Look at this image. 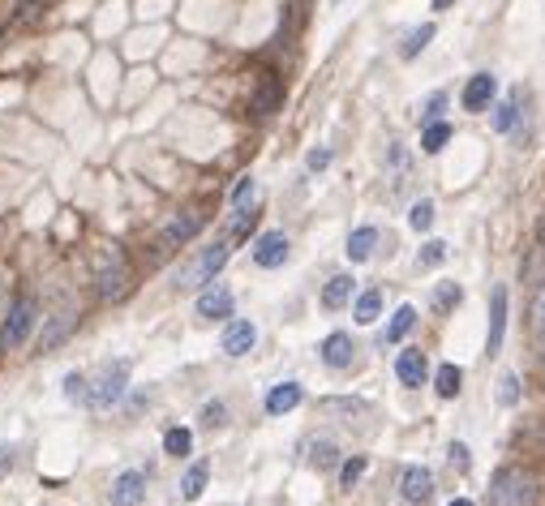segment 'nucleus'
<instances>
[{
	"instance_id": "obj_1",
	"label": "nucleus",
	"mask_w": 545,
	"mask_h": 506,
	"mask_svg": "<svg viewBox=\"0 0 545 506\" xmlns=\"http://www.w3.org/2000/svg\"><path fill=\"white\" fill-rule=\"evenodd\" d=\"M537 498H541V485L524 468H502L490 485V506H537Z\"/></svg>"
},
{
	"instance_id": "obj_2",
	"label": "nucleus",
	"mask_w": 545,
	"mask_h": 506,
	"mask_svg": "<svg viewBox=\"0 0 545 506\" xmlns=\"http://www.w3.org/2000/svg\"><path fill=\"white\" fill-rule=\"evenodd\" d=\"M223 266H228V241H215L211 249H202L198 258H189V262L176 270V288L180 292L185 288H211Z\"/></svg>"
},
{
	"instance_id": "obj_3",
	"label": "nucleus",
	"mask_w": 545,
	"mask_h": 506,
	"mask_svg": "<svg viewBox=\"0 0 545 506\" xmlns=\"http://www.w3.org/2000/svg\"><path fill=\"white\" fill-rule=\"evenodd\" d=\"M35 322H39V301L35 296H18L13 305H9V314L0 322V352H13V348H22L30 331H35Z\"/></svg>"
},
{
	"instance_id": "obj_4",
	"label": "nucleus",
	"mask_w": 545,
	"mask_h": 506,
	"mask_svg": "<svg viewBox=\"0 0 545 506\" xmlns=\"http://www.w3.org/2000/svg\"><path fill=\"white\" fill-rule=\"evenodd\" d=\"M95 288H100L103 301H116V296L129 292V258H124L121 249H112V253L100 262V270H95Z\"/></svg>"
},
{
	"instance_id": "obj_5",
	"label": "nucleus",
	"mask_w": 545,
	"mask_h": 506,
	"mask_svg": "<svg viewBox=\"0 0 545 506\" xmlns=\"http://www.w3.org/2000/svg\"><path fill=\"white\" fill-rule=\"evenodd\" d=\"M124 378H129V365L124 361L108 365V369L100 373V382L86 390V404H91V408H112V404L124 395Z\"/></svg>"
},
{
	"instance_id": "obj_6",
	"label": "nucleus",
	"mask_w": 545,
	"mask_h": 506,
	"mask_svg": "<svg viewBox=\"0 0 545 506\" xmlns=\"http://www.w3.org/2000/svg\"><path fill=\"white\" fill-rule=\"evenodd\" d=\"M206 228V215L202 211H180L176 219H168V228L159 232V249H176V245H189Z\"/></svg>"
},
{
	"instance_id": "obj_7",
	"label": "nucleus",
	"mask_w": 545,
	"mask_h": 506,
	"mask_svg": "<svg viewBox=\"0 0 545 506\" xmlns=\"http://www.w3.org/2000/svg\"><path fill=\"white\" fill-rule=\"evenodd\" d=\"M399 494H404V502H413V506L429 502V494H434V477H429V468H421V463L404 468V472H399Z\"/></svg>"
},
{
	"instance_id": "obj_8",
	"label": "nucleus",
	"mask_w": 545,
	"mask_h": 506,
	"mask_svg": "<svg viewBox=\"0 0 545 506\" xmlns=\"http://www.w3.org/2000/svg\"><path fill=\"white\" fill-rule=\"evenodd\" d=\"M253 262L262 266V270L284 266L288 262V237H284V232H262V237L253 241Z\"/></svg>"
},
{
	"instance_id": "obj_9",
	"label": "nucleus",
	"mask_w": 545,
	"mask_h": 506,
	"mask_svg": "<svg viewBox=\"0 0 545 506\" xmlns=\"http://www.w3.org/2000/svg\"><path fill=\"white\" fill-rule=\"evenodd\" d=\"M253 343H258V326H253L249 317H236V322H228V326H223L220 348L228 352V357H245Z\"/></svg>"
},
{
	"instance_id": "obj_10",
	"label": "nucleus",
	"mask_w": 545,
	"mask_h": 506,
	"mask_svg": "<svg viewBox=\"0 0 545 506\" xmlns=\"http://www.w3.org/2000/svg\"><path fill=\"white\" fill-rule=\"evenodd\" d=\"M198 317H206V322H223V317H232V292L223 288V284H211V288H202V296H198Z\"/></svg>"
},
{
	"instance_id": "obj_11",
	"label": "nucleus",
	"mask_w": 545,
	"mask_h": 506,
	"mask_svg": "<svg viewBox=\"0 0 545 506\" xmlns=\"http://www.w3.org/2000/svg\"><path fill=\"white\" fill-rule=\"evenodd\" d=\"M147 498V472H121L112 485V506H142Z\"/></svg>"
},
{
	"instance_id": "obj_12",
	"label": "nucleus",
	"mask_w": 545,
	"mask_h": 506,
	"mask_svg": "<svg viewBox=\"0 0 545 506\" xmlns=\"http://www.w3.org/2000/svg\"><path fill=\"white\" fill-rule=\"evenodd\" d=\"M494 91H498L494 73H472L469 86H464V108H469V112H485V108L494 103Z\"/></svg>"
},
{
	"instance_id": "obj_13",
	"label": "nucleus",
	"mask_w": 545,
	"mask_h": 506,
	"mask_svg": "<svg viewBox=\"0 0 545 506\" xmlns=\"http://www.w3.org/2000/svg\"><path fill=\"white\" fill-rule=\"evenodd\" d=\"M279 99H284L279 77H275V73H262V77H258V91H253V99H249V108H253L258 116H271L275 108H279Z\"/></svg>"
},
{
	"instance_id": "obj_14",
	"label": "nucleus",
	"mask_w": 545,
	"mask_h": 506,
	"mask_svg": "<svg viewBox=\"0 0 545 506\" xmlns=\"http://www.w3.org/2000/svg\"><path fill=\"white\" fill-rule=\"evenodd\" d=\"M352 335H344V331H335V335L323 339V365L326 369H348L352 365Z\"/></svg>"
},
{
	"instance_id": "obj_15",
	"label": "nucleus",
	"mask_w": 545,
	"mask_h": 506,
	"mask_svg": "<svg viewBox=\"0 0 545 506\" xmlns=\"http://www.w3.org/2000/svg\"><path fill=\"white\" fill-rule=\"evenodd\" d=\"M396 378L404 386H421L425 382V352H417V348H404L396 357Z\"/></svg>"
},
{
	"instance_id": "obj_16",
	"label": "nucleus",
	"mask_w": 545,
	"mask_h": 506,
	"mask_svg": "<svg viewBox=\"0 0 545 506\" xmlns=\"http://www.w3.org/2000/svg\"><path fill=\"white\" fill-rule=\"evenodd\" d=\"M502 331H507V288H494V296H490V357L502 348Z\"/></svg>"
},
{
	"instance_id": "obj_17",
	"label": "nucleus",
	"mask_w": 545,
	"mask_h": 506,
	"mask_svg": "<svg viewBox=\"0 0 545 506\" xmlns=\"http://www.w3.org/2000/svg\"><path fill=\"white\" fill-rule=\"evenodd\" d=\"M305 399V390H301L297 382H279V386H271V395H267V412L271 416H284V412H293Z\"/></svg>"
},
{
	"instance_id": "obj_18",
	"label": "nucleus",
	"mask_w": 545,
	"mask_h": 506,
	"mask_svg": "<svg viewBox=\"0 0 545 506\" xmlns=\"http://www.w3.org/2000/svg\"><path fill=\"white\" fill-rule=\"evenodd\" d=\"M352 288H357V279H352V275H335V279H326L323 309H344L348 301H352Z\"/></svg>"
},
{
	"instance_id": "obj_19",
	"label": "nucleus",
	"mask_w": 545,
	"mask_h": 506,
	"mask_svg": "<svg viewBox=\"0 0 545 506\" xmlns=\"http://www.w3.org/2000/svg\"><path fill=\"white\" fill-rule=\"evenodd\" d=\"M373 245H378V228H357L352 237H348V258L352 262H370L373 258Z\"/></svg>"
},
{
	"instance_id": "obj_20",
	"label": "nucleus",
	"mask_w": 545,
	"mask_h": 506,
	"mask_svg": "<svg viewBox=\"0 0 545 506\" xmlns=\"http://www.w3.org/2000/svg\"><path fill=\"white\" fill-rule=\"evenodd\" d=\"M206 477H211V463H206V459H198V463H194V468L180 477V498H185V502H198L202 489H206Z\"/></svg>"
},
{
	"instance_id": "obj_21",
	"label": "nucleus",
	"mask_w": 545,
	"mask_h": 506,
	"mask_svg": "<svg viewBox=\"0 0 545 506\" xmlns=\"http://www.w3.org/2000/svg\"><path fill=\"white\" fill-rule=\"evenodd\" d=\"M378 314H382V292L370 288L357 296V305H352V317L361 322V326H370V322H378Z\"/></svg>"
},
{
	"instance_id": "obj_22",
	"label": "nucleus",
	"mask_w": 545,
	"mask_h": 506,
	"mask_svg": "<svg viewBox=\"0 0 545 506\" xmlns=\"http://www.w3.org/2000/svg\"><path fill=\"white\" fill-rule=\"evenodd\" d=\"M446 142H451V124H446V121H429V124H425V133H421V150H425V155H438Z\"/></svg>"
},
{
	"instance_id": "obj_23",
	"label": "nucleus",
	"mask_w": 545,
	"mask_h": 506,
	"mask_svg": "<svg viewBox=\"0 0 545 506\" xmlns=\"http://www.w3.org/2000/svg\"><path fill=\"white\" fill-rule=\"evenodd\" d=\"M413 326H417V309H413V305H399L396 317H391V326H387V343H399Z\"/></svg>"
},
{
	"instance_id": "obj_24",
	"label": "nucleus",
	"mask_w": 545,
	"mask_h": 506,
	"mask_svg": "<svg viewBox=\"0 0 545 506\" xmlns=\"http://www.w3.org/2000/svg\"><path fill=\"white\" fill-rule=\"evenodd\" d=\"M460 382H464V373H460L455 365H438V378H434V390H438L443 399H455V395H460Z\"/></svg>"
},
{
	"instance_id": "obj_25",
	"label": "nucleus",
	"mask_w": 545,
	"mask_h": 506,
	"mask_svg": "<svg viewBox=\"0 0 545 506\" xmlns=\"http://www.w3.org/2000/svg\"><path fill=\"white\" fill-rule=\"evenodd\" d=\"M164 451H168V455H189V451H194V434H189V430H180V425H172V430H168V434H164Z\"/></svg>"
},
{
	"instance_id": "obj_26",
	"label": "nucleus",
	"mask_w": 545,
	"mask_h": 506,
	"mask_svg": "<svg viewBox=\"0 0 545 506\" xmlns=\"http://www.w3.org/2000/svg\"><path fill=\"white\" fill-rule=\"evenodd\" d=\"M516 124H520V103H516V99H502L494 108V129L498 133H511Z\"/></svg>"
},
{
	"instance_id": "obj_27",
	"label": "nucleus",
	"mask_w": 545,
	"mask_h": 506,
	"mask_svg": "<svg viewBox=\"0 0 545 506\" xmlns=\"http://www.w3.org/2000/svg\"><path fill=\"white\" fill-rule=\"evenodd\" d=\"M429 39H434V26H417V30H413V35H408V39L399 44V56H404V60H413V56H421Z\"/></svg>"
},
{
	"instance_id": "obj_28",
	"label": "nucleus",
	"mask_w": 545,
	"mask_h": 506,
	"mask_svg": "<svg viewBox=\"0 0 545 506\" xmlns=\"http://www.w3.org/2000/svg\"><path fill=\"white\" fill-rule=\"evenodd\" d=\"M335 459H340V446H335V442H326V438L309 442V463H314V468H335Z\"/></svg>"
},
{
	"instance_id": "obj_29",
	"label": "nucleus",
	"mask_w": 545,
	"mask_h": 506,
	"mask_svg": "<svg viewBox=\"0 0 545 506\" xmlns=\"http://www.w3.org/2000/svg\"><path fill=\"white\" fill-rule=\"evenodd\" d=\"M69 331H74V314H56V317H52V326L44 331V348H56V343L69 335Z\"/></svg>"
},
{
	"instance_id": "obj_30",
	"label": "nucleus",
	"mask_w": 545,
	"mask_h": 506,
	"mask_svg": "<svg viewBox=\"0 0 545 506\" xmlns=\"http://www.w3.org/2000/svg\"><path fill=\"white\" fill-rule=\"evenodd\" d=\"M516 399H520V378H516V373H502V378H498V404L511 408Z\"/></svg>"
},
{
	"instance_id": "obj_31",
	"label": "nucleus",
	"mask_w": 545,
	"mask_h": 506,
	"mask_svg": "<svg viewBox=\"0 0 545 506\" xmlns=\"http://www.w3.org/2000/svg\"><path fill=\"white\" fill-rule=\"evenodd\" d=\"M460 296H464V292H460V284H443V288L434 292V309H438V314L455 309V305H460Z\"/></svg>"
},
{
	"instance_id": "obj_32",
	"label": "nucleus",
	"mask_w": 545,
	"mask_h": 506,
	"mask_svg": "<svg viewBox=\"0 0 545 506\" xmlns=\"http://www.w3.org/2000/svg\"><path fill=\"white\" fill-rule=\"evenodd\" d=\"M365 468H370V463H365V455L348 459L344 468H340V485H344V489H352V485H357L361 477H365Z\"/></svg>"
},
{
	"instance_id": "obj_33",
	"label": "nucleus",
	"mask_w": 545,
	"mask_h": 506,
	"mask_svg": "<svg viewBox=\"0 0 545 506\" xmlns=\"http://www.w3.org/2000/svg\"><path fill=\"white\" fill-rule=\"evenodd\" d=\"M533 335H537V343L545 352V288L533 296Z\"/></svg>"
},
{
	"instance_id": "obj_34",
	"label": "nucleus",
	"mask_w": 545,
	"mask_h": 506,
	"mask_svg": "<svg viewBox=\"0 0 545 506\" xmlns=\"http://www.w3.org/2000/svg\"><path fill=\"white\" fill-rule=\"evenodd\" d=\"M408 223H413V228H417V232H429V223H434V202H417V206H413V215H408Z\"/></svg>"
},
{
	"instance_id": "obj_35",
	"label": "nucleus",
	"mask_w": 545,
	"mask_h": 506,
	"mask_svg": "<svg viewBox=\"0 0 545 506\" xmlns=\"http://www.w3.org/2000/svg\"><path fill=\"white\" fill-rule=\"evenodd\" d=\"M421 266H443L446 262V245L443 241H425L421 245V258H417Z\"/></svg>"
},
{
	"instance_id": "obj_36",
	"label": "nucleus",
	"mask_w": 545,
	"mask_h": 506,
	"mask_svg": "<svg viewBox=\"0 0 545 506\" xmlns=\"http://www.w3.org/2000/svg\"><path fill=\"white\" fill-rule=\"evenodd\" d=\"M86 390H91L86 373H69V378H65V399H82V404H86Z\"/></svg>"
},
{
	"instance_id": "obj_37",
	"label": "nucleus",
	"mask_w": 545,
	"mask_h": 506,
	"mask_svg": "<svg viewBox=\"0 0 545 506\" xmlns=\"http://www.w3.org/2000/svg\"><path fill=\"white\" fill-rule=\"evenodd\" d=\"M443 108H446V95H443V91H434V95L425 99L421 121H425V124H429V121H438V116H443Z\"/></svg>"
},
{
	"instance_id": "obj_38",
	"label": "nucleus",
	"mask_w": 545,
	"mask_h": 506,
	"mask_svg": "<svg viewBox=\"0 0 545 506\" xmlns=\"http://www.w3.org/2000/svg\"><path fill=\"white\" fill-rule=\"evenodd\" d=\"M223 421H228V408H223L220 399L202 408V425H211V430H215V425H223Z\"/></svg>"
},
{
	"instance_id": "obj_39",
	"label": "nucleus",
	"mask_w": 545,
	"mask_h": 506,
	"mask_svg": "<svg viewBox=\"0 0 545 506\" xmlns=\"http://www.w3.org/2000/svg\"><path fill=\"white\" fill-rule=\"evenodd\" d=\"M446 455H451V468H455V472H469V446H464V442H451Z\"/></svg>"
},
{
	"instance_id": "obj_40",
	"label": "nucleus",
	"mask_w": 545,
	"mask_h": 506,
	"mask_svg": "<svg viewBox=\"0 0 545 506\" xmlns=\"http://www.w3.org/2000/svg\"><path fill=\"white\" fill-rule=\"evenodd\" d=\"M245 202H253V181H249V176L232 189V206H245Z\"/></svg>"
},
{
	"instance_id": "obj_41",
	"label": "nucleus",
	"mask_w": 545,
	"mask_h": 506,
	"mask_svg": "<svg viewBox=\"0 0 545 506\" xmlns=\"http://www.w3.org/2000/svg\"><path fill=\"white\" fill-rule=\"evenodd\" d=\"M331 164V150H309V159H305V168L309 172H323Z\"/></svg>"
},
{
	"instance_id": "obj_42",
	"label": "nucleus",
	"mask_w": 545,
	"mask_h": 506,
	"mask_svg": "<svg viewBox=\"0 0 545 506\" xmlns=\"http://www.w3.org/2000/svg\"><path fill=\"white\" fill-rule=\"evenodd\" d=\"M39 4H44V0H22V13H18L13 22L22 26V22H30V18H39Z\"/></svg>"
},
{
	"instance_id": "obj_43",
	"label": "nucleus",
	"mask_w": 545,
	"mask_h": 506,
	"mask_svg": "<svg viewBox=\"0 0 545 506\" xmlns=\"http://www.w3.org/2000/svg\"><path fill=\"white\" fill-rule=\"evenodd\" d=\"M9 468H13V451H9V446H0V481L9 477Z\"/></svg>"
},
{
	"instance_id": "obj_44",
	"label": "nucleus",
	"mask_w": 545,
	"mask_h": 506,
	"mask_svg": "<svg viewBox=\"0 0 545 506\" xmlns=\"http://www.w3.org/2000/svg\"><path fill=\"white\" fill-rule=\"evenodd\" d=\"M451 4H455V0H434V9H451Z\"/></svg>"
},
{
	"instance_id": "obj_45",
	"label": "nucleus",
	"mask_w": 545,
	"mask_h": 506,
	"mask_svg": "<svg viewBox=\"0 0 545 506\" xmlns=\"http://www.w3.org/2000/svg\"><path fill=\"white\" fill-rule=\"evenodd\" d=\"M451 506H472V502H469V498H455V502H451Z\"/></svg>"
},
{
	"instance_id": "obj_46",
	"label": "nucleus",
	"mask_w": 545,
	"mask_h": 506,
	"mask_svg": "<svg viewBox=\"0 0 545 506\" xmlns=\"http://www.w3.org/2000/svg\"><path fill=\"white\" fill-rule=\"evenodd\" d=\"M541 241H545V219H541Z\"/></svg>"
}]
</instances>
